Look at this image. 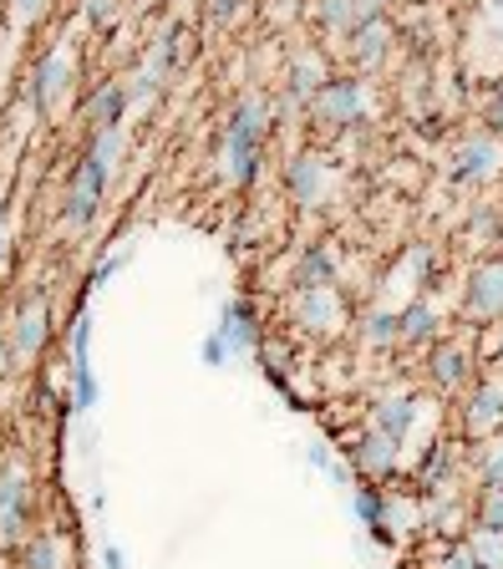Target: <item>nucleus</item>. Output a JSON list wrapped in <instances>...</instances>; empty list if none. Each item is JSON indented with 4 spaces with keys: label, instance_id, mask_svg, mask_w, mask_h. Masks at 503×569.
Segmentation results:
<instances>
[{
    "label": "nucleus",
    "instance_id": "a878e982",
    "mask_svg": "<svg viewBox=\"0 0 503 569\" xmlns=\"http://www.w3.org/2000/svg\"><path fill=\"white\" fill-rule=\"evenodd\" d=\"M56 565V544L52 539H36L31 544V569H52Z\"/></svg>",
    "mask_w": 503,
    "mask_h": 569
},
{
    "label": "nucleus",
    "instance_id": "1a4fd4ad",
    "mask_svg": "<svg viewBox=\"0 0 503 569\" xmlns=\"http://www.w3.org/2000/svg\"><path fill=\"white\" fill-rule=\"evenodd\" d=\"M397 448H402V442H392L386 433L371 427V433L361 437V448H357V463L367 468V473H392V468H397Z\"/></svg>",
    "mask_w": 503,
    "mask_h": 569
},
{
    "label": "nucleus",
    "instance_id": "aec40b11",
    "mask_svg": "<svg viewBox=\"0 0 503 569\" xmlns=\"http://www.w3.org/2000/svg\"><path fill=\"white\" fill-rule=\"evenodd\" d=\"M473 234H483V244H499L503 239V204H483V209H473Z\"/></svg>",
    "mask_w": 503,
    "mask_h": 569
},
{
    "label": "nucleus",
    "instance_id": "ddd939ff",
    "mask_svg": "<svg viewBox=\"0 0 503 569\" xmlns=\"http://www.w3.org/2000/svg\"><path fill=\"white\" fill-rule=\"evenodd\" d=\"M320 188H326V168H320V158H300L291 168V194L300 204H316L320 199Z\"/></svg>",
    "mask_w": 503,
    "mask_h": 569
},
{
    "label": "nucleus",
    "instance_id": "a211bd4d",
    "mask_svg": "<svg viewBox=\"0 0 503 569\" xmlns=\"http://www.w3.org/2000/svg\"><path fill=\"white\" fill-rule=\"evenodd\" d=\"M433 376H437V386L468 382V351H458V346H442V351L433 357Z\"/></svg>",
    "mask_w": 503,
    "mask_h": 569
},
{
    "label": "nucleus",
    "instance_id": "7ed1b4c3",
    "mask_svg": "<svg viewBox=\"0 0 503 569\" xmlns=\"http://www.w3.org/2000/svg\"><path fill=\"white\" fill-rule=\"evenodd\" d=\"M468 316L483 320V326H493V320H503V254H493V260H483V265L468 275Z\"/></svg>",
    "mask_w": 503,
    "mask_h": 569
},
{
    "label": "nucleus",
    "instance_id": "9d476101",
    "mask_svg": "<svg viewBox=\"0 0 503 569\" xmlns=\"http://www.w3.org/2000/svg\"><path fill=\"white\" fill-rule=\"evenodd\" d=\"M67 87V56L62 52H52L46 62L36 67V77H31V97H36V107H46L56 92Z\"/></svg>",
    "mask_w": 503,
    "mask_h": 569
},
{
    "label": "nucleus",
    "instance_id": "4468645a",
    "mask_svg": "<svg viewBox=\"0 0 503 569\" xmlns=\"http://www.w3.org/2000/svg\"><path fill=\"white\" fill-rule=\"evenodd\" d=\"M300 320L310 326V331L331 326V320H336V295H331V285H320V291H300Z\"/></svg>",
    "mask_w": 503,
    "mask_h": 569
},
{
    "label": "nucleus",
    "instance_id": "9b49d317",
    "mask_svg": "<svg viewBox=\"0 0 503 569\" xmlns=\"http://www.w3.org/2000/svg\"><path fill=\"white\" fill-rule=\"evenodd\" d=\"M437 326H442V316H437L433 300H412L402 310V341H433Z\"/></svg>",
    "mask_w": 503,
    "mask_h": 569
},
{
    "label": "nucleus",
    "instance_id": "dca6fc26",
    "mask_svg": "<svg viewBox=\"0 0 503 569\" xmlns=\"http://www.w3.org/2000/svg\"><path fill=\"white\" fill-rule=\"evenodd\" d=\"M41 341H46V310L31 305L26 316H21V326H15V361H26Z\"/></svg>",
    "mask_w": 503,
    "mask_h": 569
},
{
    "label": "nucleus",
    "instance_id": "f03ea898",
    "mask_svg": "<svg viewBox=\"0 0 503 569\" xmlns=\"http://www.w3.org/2000/svg\"><path fill=\"white\" fill-rule=\"evenodd\" d=\"M503 168V143L499 133H473L452 147L448 158V178L452 184H489L493 173Z\"/></svg>",
    "mask_w": 503,
    "mask_h": 569
},
{
    "label": "nucleus",
    "instance_id": "b1692460",
    "mask_svg": "<svg viewBox=\"0 0 503 569\" xmlns=\"http://www.w3.org/2000/svg\"><path fill=\"white\" fill-rule=\"evenodd\" d=\"M87 341H92V326L77 320V326H72V361H77V366H92V361H87Z\"/></svg>",
    "mask_w": 503,
    "mask_h": 569
},
{
    "label": "nucleus",
    "instance_id": "423d86ee",
    "mask_svg": "<svg viewBox=\"0 0 503 569\" xmlns=\"http://www.w3.org/2000/svg\"><path fill=\"white\" fill-rule=\"evenodd\" d=\"M26 478H21V468H11V473L0 478V534L11 539L15 529H21V518H26Z\"/></svg>",
    "mask_w": 503,
    "mask_h": 569
},
{
    "label": "nucleus",
    "instance_id": "c756f323",
    "mask_svg": "<svg viewBox=\"0 0 503 569\" xmlns=\"http://www.w3.org/2000/svg\"><path fill=\"white\" fill-rule=\"evenodd\" d=\"M102 559H107V569H128V559H122V549H107Z\"/></svg>",
    "mask_w": 503,
    "mask_h": 569
},
{
    "label": "nucleus",
    "instance_id": "f3484780",
    "mask_svg": "<svg viewBox=\"0 0 503 569\" xmlns=\"http://www.w3.org/2000/svg\"><path fill=\"white\" fill-rule=\"evenodd\" d=\"M351 56H357V67H376V62H382V56H386V26H382V21H371V26L357 31Z\"/></svg>",
    "mask_w": 503,
    "mask_h": 569
},
{
    "label": "nucleus",
    "instance_id": "6e6552de",
    "mask_svg": "<svg viewBox=\"0 0 503 569\" xmlns=\"http://www.w3.org/2000/svg\"><path fill=\"white\" fill-rule=\"evenodd\" d=\"M412 423H417V402L412 397H386L382 407H371V427L386 433L392 442H402V437L412 433Z\"/></svg>",
    "mask_w": 503,
    "mask_h": 569
},
{
    "label": "nucleus",
    "instance_id": "0eeeda50",
    "mask_svg": "<svg viewBox=\"0 0 503 569\" xmlns=\"http://www.w3.org/2000/svg\"><path fill=\"white\" fill-rule=\"evenodd\" d=\"M376 0H320V26H351V31H361V26H371L376 21Z\"/></svg>",
    "mask_w": 503,
    "mask_h": 569
},
{
    "label": "nucleus",
    "instance_id": "bb28decb",
    "mask_svg": "<svg viewBox=\"0 0 503 569\" xmlns=\"http://www.w3.org/2000/svg\"><path fill=\"white\" fill-rule=\"evenodd\" d=\"M225 357H229V341L214 331L209 341H204V361H209V366H225Z\"/></svg>",
    "mask_w": 503,
    "mask_h": 569
},
{
    "label": "nucleus",
    "instance_id": "39448f33",
    "mask_svg": "<svg viewBox=\"0 0 503 569\" xmlns=\"http://www.w3.org/2000/svg\"><path fill=\"white\" fill-rule=\"evenodd\" d=\"M310 112L331 128H346V122L361 118V81H326L316 97H310Z\"/></svg>",
    "mask_w": 503,
    "mask_h": 569
},
{
    "label": "nucleus",
    "instance_id": "393cba45",
    "mask_svg": "<svg viewBox=\"0 0 503 569\" xmlns=\"http://www.w3.org/2000/svg\"><path fill=\"white\" fill-rule=\"evenodd\" d=\"M448 463H452V458H448V448H442V442H437V448L427 452V463H423V478H427V483H433L437 473H448Z\"/></svg>",
    "mask_w": 503,
    "mask_h": 569
},
{
    "label": "nucleus",
    "instance_id": "4be33fe9",
    "mask_svg": "<svg viewBox=\"0 0 503 569\" xmlns=\"http://www.w3.org/2000/svg\"><path fill=\"white\" fill-rule=\"evenodd\" d=\"M478 529L503 534V493H483V503H478Z\"/></svg>",
    "mask_w": 503,
    "mask_h": 569
},
{
    "label": "nucleus",
    "instance_id": "f8f14e48",
    "mask_svg": "<svg viewBox=\"0 0 503 569\" xmlns=\"http://www.w3.org/2000/svg\"><path fill=\"white\" fill-rule=\"evenodd\" d=\"M122 102H128V87H118V81H107L102 92L92 97V107H87V118L97 122V133H107V128H118Z\"/></svg>",
    "mask_w": 503,
    "mask_h": 569
},
{
    "label": "nucleus",
    "instance_id": "2eb2a0df",
    "mask_svg": "<svg viewBox=\"0 0 503 569\" xmlns=\"http://www.w3.org/2000/svg\"><path fill=\"white\" fill-rule=\"evenodd\" d=\"M295 285H300V291H320V285H331V254L320 250V244L300 254V265H295Z\"/></svg>",
    "mask_w": 503,
    "mask_h": 569
},
{
    "label": "nucleus",
    "instance_id": "7c9ffc66",
    "mask_svg": "<svg viewBox=\"0 0 503 569\" xmlns=\"http://www.w3.org/2000/svg\"><path fill=\"white\" fill-rule=\"evenodd\" d=\"M0 260H6V229H0Z\"/></svg>",
    "mask_w": 503,
    "mask_h": 569
},
{
    "label": "nucleus",
    "instance_id": "412c9836",
    "mask_svg": "<svg viewBox=\"0 0 503 569\" xmlns=\"http://www.w3.org/2000/svg\"><path fill=\"white\" fill-rule=\"evenodd\" d=\"M478 478H483V493H503V442H493V448L483 452Z\"/></svg>",
    "mask_w": 503,
    "mask_h": 569
},
{
    "label": "nucleus",
    "instance_id": "c85d7f7f",
    "mask_svg": "<svg viewBox=\"0 0 503 569\" xmlns=\"http://www.w3.org/2000/svg\"><path fill=\"white\" fill-rule=\"evenodd\" d=\"M234 6H239V0H214V15H219V21H229V15H234Z\"/></svg>",
    "mask_w": 503,
    "mask_h": 569
},
{
    "label": "nucleus",
    "instance_id": "6ab92c4d",
    "mask_svg": "<svg viewBox=\"0 0 503 569\" xmlns=\"http://www.w3.org/2000/svg\"><path fill=\"white\" fill-rule=\"evenodd\" d=\"M219 336H225L229 346H250L254 331H250V310L244 305H229L225 310V326H219Z\"/></svg>",
    "mask_w": 503,
    "mask_h": 569
},
{
    "label": "nucleus",
    "instance_id": "f257e3e1",
    "mask_svg": "<svg viewBox=\"0 0 503 569\" xmlns=\"http://www.w3.org/2000/svg\"><path fill=\"white\" fill-rule=\"evenodd\" d=\"M260 138H265V102L260 97H244L229 118L225 133V173L234 184H250L254 163H260Z\"/></svg>",
    "mask_w": 503,
    "mask_h": 569
},
{
    "label": "nucleus",
    "instance_id": "20e7f679",
    "mask_svg": "<svg viewBox=\"0 0 503 569\" xmlns=\"http://www.w3.org/2000/svg\"><path fill=\"white\" fill-rule=\"evenodd\" d=\"M463 427H468V437H473V442L503 433V386L499 382L473 386V397H468V407H463Z\"/></svg>",
    "mask_w": 503,
    "mask_h": 569
},
{
    "label": "nucleus",
    "instance_id": "cd10ccee",
    "mask_svg": "<svg viewBox=\"0 0 503 569\" xmlns=\"http://www.w3.org/2000/svg\"><path fill=\"white\" fill-rule=\"evenodd\" d=\"M489 122H493V133L503 138V87H499V97H493V112H489Z\"/></svg>",
    "mask_w": 503,
    "mask_h": 569
},
{
    "label": "nucleus",
    "instance_id": "5701e85b",
    "mask_svg": "<svg viewBox=\"0 0 503 569\" xmlns=\"http://www.w3.org/2000/svg\"><path fill=\"white\" fill-rule=\"evenodd\" d=\"M87 407H97V376H92V366H77V412H87Z\"/></svg>",
    "mask_w": 503,
    "mask_h": 569
}]
</instances>
